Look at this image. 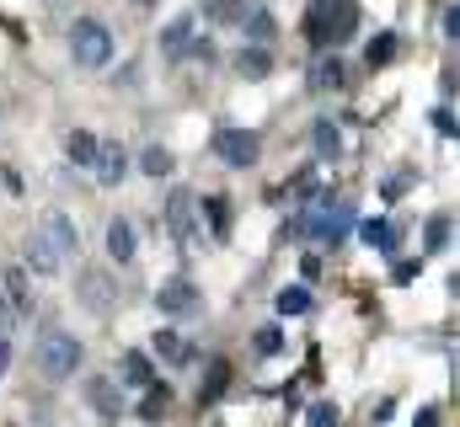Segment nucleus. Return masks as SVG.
I'll return each instance as SVG.
<instances>
[{
  "instance_id": "31",
  "label": "nucleus",
  "mask_w": 460,
  "mask_h": 427,
  "mask_svg": "<svg viewBox=\"0 0 460 427\" xmlns=\"http://www.w3.org/2000/svg\"><path fill=\"white\" fill-rule=\"evenodd\" d=\"M412 182H418V177H412V171H402V177L380 182V198H385V204H396V198H407V193H412Z\"/></svg>"
},
{
  "instance_id": "25",
  "label": "nucleus",
  "mask_w": 460,
  "mask_h": 427,
  "mask_svg": "<svg viewBox=\"0 0 460 427\" xmlns=\"http://www.w3.org/2000/svg\"><path fill=\"white\" fill-rule=\"evenodd\" d=\"M241 27H246V38H252V43H273V32H279V27H273V16H268V11H252V5H246Z\"/></svg>"
},
{
  "instance_id": "10",
  "label": "nucleus",
  "mask_w": 460,
  "mask_h": 427,
  "mask_svg": "<svg viewBox=\"0 0 460 427\" xmlns=\"http://www.w3.org/2000/svg\"><path fill=\"white\" fill-rule=\"evenodd\" d=\"M92 171H97V182H102V187H118V182L128 177V150H123V144H97Z\"/></svg>"
},
{
  "instance_id": "6",
  "label": "nucleus",
  "mask_w": 460,
  "mask_h": 427,
  "mask_svg": "<svg viewBox=\"0 0 460 427\" xmlns=\"http://www.w3.org/2000/svg\"><path fill=\"white\" fill-rule=\"evenodd\" d=\"M155 310L172 320H193L204 310V300H199V289L188 283V278H166L161 289H155Z\"/></svg>"
},
{
  "instance_id": "28",
  "label": "nucleus",
  "mask_w": 460,
  "mask_h": 427,
  "mask_svg": "<svg viewBox=\"0 0 460 427\" xmlns=\"http://www.w3.org/2000/svg\"><path fill=\"white\" fill-rule=\"evenodd\" d=\"M199 209H204V219H209L215 235H226L230 230V198H209V204H199Z\"/></svg>"
},
{
  "instance_id": "22",
  "label": "nucleus",
  "mask_w": 460,
  "mask_h": 427,
  "mask_svg": "<svg viewBox=\"0 0 460 427\" xmlns=\"http://www.w3.org/2000/svg\"><path fill=\"white\" fill-rule=\"evenodd\" d=\"M450 235H456V224H450V214H434V219L423 224V251H429V257H439V251L450 246Z\"/></svg>"
},
{
  "instance_id": "12",
  "label": "nucleus",
  "mask_w": 460,
  "mask_h": 427,
  "mask_svg": "<svg viewBox=\"0 0 460 427\" xmlns=\"http://www.w3.org/2000/svg\"><path fill=\"white\" fill-rule=\"evenodd\" d=\"M86 406H92L97 417H118V412H123V390H118V379H86Z\"/></svg>"
},
{
  "instance_id": "14",
  "label": "nucleus",
  "mask_w": 460,
  "mask_h": 427,
  "mask_svg": "<svg viewBox=\"0 0 460 427\" xmlns=\"http://www.w3.org/2000/svg\"><path fill=\"white\" fill-rule=\"evenodd\" d=\"M118 379H123L128 390H150V385H155V369H150L145 353H123V358H118Z\"/></svg>"
},
{
  "instance_id": "34",
  "label": "nucleus",
  "mask_w": 460,
  "mask_h": 427,
  "mask_svg": "<svg viewBox=\"0 0 460 427\" xmlns=\"http://www.w3.org/2000/svg\"><path fill=\"white\" fill-rule=\"evenodd\" d=\"M439 32H445V43H456V5H445V16H439Z\"/></svg>"
},
{
  "instance_id": "17",
  "label": "nucleus",
  "mask_w": 460,
  "mask_h": 427,
  "mask_svg": "<svg viewBox=\"0 0 460 427\" xmlns=\"http://www.w3.org/2000/svg\"><path fill=\"white\" fill-rule=\"evenodd\" d=\"M43 235H49V240H54L65 257H75V251H81V240H75V224H70L65 214H43Z\"/></svg>"
},
{
  "instance_id": "27",
  "label": "nucleus",
  "mask_w": 460,
  "mask_h": 427,
  "mask_svg": "<svg viewBox=\"0 0 460 427\" xmlns=\"http://www.w3.org/2000/svg\"><path fill=\"white\" fill-rule=\"evenodd\" d=\"M5 294H11V300H5V305H11V310H16V316H27V310H32V300H27V283H22V273H16V267H11V273H5Z\"/></svg>"
},
{
  "instance_id": "37",
  "label": "nucleus",
  "mask_w": 460,
  "mask_h": 427,
  "mask_svg": "<svg viewBox=\"0 0 460 427\" xmlns=\"http://www.w3.org/2000/svg\"><path fill=\"white\" fill-rule=\"evenodd\" d=\"M5 369H11V336L0 331V374H5Z\"/></svg>"
},
{
  "instance_id": "3",
  "label": "nucleus",
  "mask_w": 460,
  "mask_h": 427,
  "mask_svg": "<svg viewBox=\"0 0 460 427\" xmlns=\"http://www.w3.org/2000/svg\"><path fill=\"white\" fill-rule=\"evenodd\" d=\"M75 369H81V342H75L70 331H49V336L38 342V374L59 385V379H70Z\"/></svg>"
},
{
  "instance_id": "19",
  "label": "nucleus",
  "mask_w": 460,
  "mask_h": 427,
  "mask_svg": "<svg viewBox=\"0 0 460 427\" xmlns=\"http://www.w3.org/2000/svg\"><path fill=\"white\" fill-rule=\"evenodd\" d=\"M199 11H204L215 27H241V16H246V0H199Z\"/></svg>"
},
{
  "instance_id": "24",
  "label": "nucleus",
  "mask_w": 460,
  "mask_h": 427,
  "mask_svg": "<svg viewBox=\"0 0 460 427\" xmlns=\"http://www.w3.org/2000/svg\"><path fill=\"white\" fill-rule=\"evenodd\" d=\"M273 305H279V316H305L311 310V289L305 283H289V289H279Z\"/></svg>"
},
{
  "instance_id": "21",
  "label": "nucleus",
  "mask_w": 460,
  "mask_h": 427,
  "mask_svg": "<svg viewBox=\"0 0 460 427\" xmlns=\"http://www.w3.org/2000/svg\"><path fill=\"white\" fill-rule=\"evenodd\" d=\"M65 150H70V166H81V171H92V161H97V134H92V128H75Z\"/></svg>"
},
{
  "instance_id": "32",
  "label": "nucleus",
  "mask_w": 460,
  "mask_h": 427,
  "mask_svg": "<svg viewBox=\"0 0 460 427\" xmlns=\"http://www.w3.org/2000/svg\"><path fill=\"white\" fill-rule=\"evenodd\" d=\"M226 379H230V363H226V358H215V363H209V390H204V401L226 396Z\"/></svg>"
},
{
  "instance_id": "35",
  "label": "nucleus",
  "mask_w": 460,
  "mask_h": 427,
  "mask_svg": "<svg viewBox=\"0 0 460 427\" xmlns=\"http://www.w3.org/2000/svg\"><path fill=\"white\" fill-rule=\"evenodd\" d=\"M412 427H439V406H423V412L412 417Z\"/></svg>"
},
{
  "instance_id": "23",
  "label": "nucleus",
  "mask_w": 460,
  "mask_h": 427,
  "mask_svg": "<svg viewBox=\"0 0 460 427\" xmlns=\"http://www.w3.org/2000/svg\"><path fill=\"white\" fill-rule=\"evenodd\" d=\"M139 171L155 177V182L172 177V150H166V144H145V150H139Z\"/></svg>"
},
{
  "instance_id": "13",
  "label": "nucleus",
  "mask_w": 460,
  "mask_h": 427,
  "mask_svg": "<svg viewBox=\"0 0 460 427\" xmlns=\"http://www.w3.org/2000/svg\"><path fill=\"white\" fill-rule=\"evenodd\" d=\"M134 251H139L134 224H128V219H113V224H108V257H113L118 267H128V262H134Z\"/></svg>"
},
{
  "instance_id": "4",
  "label": "nucleus",
  "mask_w": 460,
  "mask_h": 427,
  "mask_svg": "<svg viewBox=\"0 0 460 427\" xmlns=\"http://www.w3.org/2000/svg\"><path fill=\"white\" fill-rule=\"evenodd\" d=\"M166 235L177 246H188L199 235V198H193V187H172V198H166Z\"/></svg>"
},
{
  "instance_id": "15",
  "label": "nucleus",
  "mask_w": 460,
  "mask_h": 427,
  "mask_svg": "<svg viewBox=\"0 0 460 427\" xmlns=\"http://www.w3.org/2000/svg\"><path fill=\"white\" fill-rule=\"evenodd\" d=\"M311 144H316L322 161H338V155H343V134H338V123H332V118H316V123H311Z\"/></svg>"
},
{
  "instance_id": "1",
  "label": "nucleus",
  "mask_w": 460,
  "mask_h": 427,
  "mask_svg": "<svg viewBox=\"0 0 460 427\" xmlns=\"http://www.w3.org/2000/svg\"><path fill=\"white\" fill-rule=\"evenodd\" d=\"M353 27H358V5H353V0H311V11H305V38H311L316 48L348 43Z\"/></svg>"
},
{
  "instance_id": "11",
  "label": "nucleus",
  "mask_w": 460,
  "mask_h": 427,
  "mask_svg": "<svg viewBox=\"0 0 460 427\" xmlns=\"http://www.w3.org/2000/svg\"><path fill=\"white\" fill-rule=\"evenodd\" d=\"M188 43H193V16L182 11V16H172V22L161 27V54H166V59H188Z\"/></svg>"
},
{
  "instance_id": "26",
  "label": "nucleus",
  "mask_w": 460,
  "mask_h": 427,
  "mask_svg": "<svg viewBox=\"0 0 460 427\" xmlns=\"http://www.w3.org/2000/svg\"><path fill=\"white\" fill-rule=\"evenodd\" d=\"M396 48H402V38H396V32H375V43H369V65H391V59H396Z\"/></svg>"
},
{
  "instance_id": "16",
  "label": "nucleus",
  "mask_w": 460,
  "mask_h": 427,
  "mask_svg": "<svg viewBox=\"0 0 460 427\" xmlns=\"http://www.w3.org/2000/svg\"><path fill=\"white\" fill-rule=\"evenodd\" d=\"M150 342H155V358H161V363H172V369H177V363H188V358H193V347H188V336H177V331H172V326H166V331H155V336H150Z\"/></svg>"
},
{
  "instance_id": "8",
  "label": "nucleus",
  "mask_w": 460,
  "mask_h": 427,
  "mask_svg": "<svg viewBox=\"0 0 460 427\" xmlns=\"http://www.w3.org/2000/svg\"><path fill=\"white\" fill-rule=\"evenodd\" d=\"M22 257H27V267H32V273H43V278H54V273L65 267V251H59V246H54L43 230H38L27 246H22Z\"/></svg>"
},
{
  "instance_id": "18",
  "label": "nucleus",
  "mask_w": 460,
  "mask_h": 427,
  "mask_svg": "<svg viewBox=\"0 0 460 427\" xmlns=\"http://www.w3.org/2000/svg\"><path fill=\"white\" fill-rule=\"evenodd\" d=\"M375 251H385V257H396V240H402V230H396V219H369L364 230H358Z\"/></svg>"
},
{
  "instance_id": "9",
  "label": "nucleus",
  "mask_w": 460,
  "mask_h": 427,
  "mask_svg": "<svg viewBox=\"0 0 460 427\" xmlns=\"http://www.w3.org/2000/svg\"><path fill=\"white\" fill-rule=\"evenodd\" d=\"M348 81H353V65H348L343 54H327V59L311 65V86L316 92H348Z\"/></svg>"
},
{
  "instance_id": "39",
  "label": "nucleus",
  "mask_w": 460,
  "mask_h": 427,
  "mask_svg": "<svg viewBox=\"0 0 460 427\" xmlns=\"http://www.w3.org/2000/svg\"><path fill=\"white\" fill-rule=\"evenodd\" d=\"M134 5H150V0H134Z\"/></svg>"
},
{
  "instance_id": "20",
  "label": "nucleus",
  "mask_w": 460,
  "mask_h": 427,
  "mask_svg": "<svg viewBox=\"0 0 460 427\" xmlns=\"http://www.w3.org/2000/svg\"><path fill=\"white\" fill-rule=\"evenodd\" d=\"M235 70H241L246 81H262V75L273 70V54H268L262 43H252V48H241V54H235Z\"/></svg>"
},
{
  "instance_id": "5",
  "label": "nucleus",
  "mask_w": 460,
  "mask_h": 427,
  "mask_svg": "<svg viewBox=\"0 0 460 427\" xmlns=\"http://www.w3.org/2000/svg\"><path fill=\"white\" fill-rule=\"evenodd\" d=\"M257 134L252 128H215V155L226 161V166H235V171H246V166H257Z\"/></svg>"
},
{
  "instance_id": "7",
  "label": "nucleus",
  "mask_w": 460,
  "mask_h": 427,
  "mask_svg": "<svg viewBox=\"0 0 460 427\" xmlns=\"http://www.w3.org/2000/svg\"><path fill=\"white\" fill-rule=\"evenodd\" d=\"M75 294H81V310H92V316H113V278L108 273H97V267H86L81 278H75Z\"/></svg>"
},
{
  "instance_id": "29",
  "label": "nucleus",
  "mask_w": 460,
  "mask_h": 427,
  "mask_svg": "<svg viewBox=\"0 0 460 427\" xmlns=\"http://www.w3.org/2000/svg\"><path fill=\"white\" fill-rule=\"evenodd\" d=\"M252 347H257L262 358H273V353H284V331H279V326H262V331H252Z\"/></svg>"
},
{
  "instance_id": "38",
  "label": "nucleus",
  "mask_w": 460,
  "mask_h": 427,
  "mask_svg": "<svg viewBox=\"0 0 460 427\" xmlns=\"http://www.w3.org/2000/svg\"><path fill=\"white\" fill-rule=\"evenodd\" d=\"M5 316H11V305H5V300H0V320H5Z\"/></svg>"
},
{
  "instance_id": "2",
  "label": "nucleus",
  "mask_w": 460,
  "mask_h": 427,
  "mask_svg": "<svg viewBox=\"0 0 460 427\" xmlns=\"http://www.w3.org/2000/svg\"><path fill=\"white\" fill-rule=\"evenodd\" d=\"M70 59H75L81 70L113 65V32H108L97 16H75V22H70Z\"/></svg>"
},
{
  "instance_id": "33",
  "label": "nucleus",
  "mask_w": 460,
  "mask_h": 427,
  "mask_svg": "<svg viewBox=\"0 0 460 427\" xmlns=\"http://www.w3.org/2000/svg\"><path fill=\"white\" fill-rule=\"evenodd\" d=\"M429 123H434V134L456 139V112H450V107H434V118H429Z\"/></svg>"
},
{
  "instance_id": "30",
  "label": "nucleus",
  "mask_w": 460,
  "mask_h": 427,
  "mask_svg": "<svg viewBox=\"0 0 460 427\" xmlns=\"http://www.w3.org/2000/svg\"><path fill=\"white\" fill-rule=\"evenodd\" d=\"M338 423H343V412H338L332 401H316V406L305 412V427H338Z\"/></svg>"
},
{
  "instance_id": "36",
  "label": "nucleus",
  "mask_w": 460,
  "mask_h": 427,
  "mask_svg": "<svg viewBox=\"0 0 460 427\" xmlns=\"http://www.w3.org/2000/svg\"><path fill=\"white\" fill-rule=\"evenodd\" d=\"M391 278H396V283H412V278H418V262H396V273H391Z\"/></svg>"
}]
</instances>
